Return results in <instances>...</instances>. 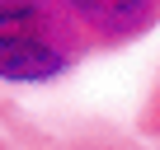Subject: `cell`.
Wrapping results in <instances>:
<instances>
[{"mask_svg": "<svg viewBox=\"0 0 160 150\" xmlns=\"http://www.w3.org/2000/svg\"><path fill=\"white\" fill-rule=\"evenodd\" d=\"M75 61V33L52 0H0V80L42 85Z\"/></svg>", "mask_w": 160, "mask_h": 150, "instance_id": "6da1fadb", "label": "cell"}, {"mask_svg": "<svg viewBox=\"0 0 160 150\" xmlns=\"http://www.w3.org/2000/svg\"><path fill=\"white\" fill-rule=\"evenodd\" d=\"M61 10L108 42H122L160 19V0H61Z\"/></svg>", "mask_w": 160, "mask_h": 150, "instance_id": "7a4b0ae2", "label": "cell"}]
</instances>
